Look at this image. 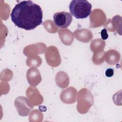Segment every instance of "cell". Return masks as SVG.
<instances>
[{
  "instance_id": "cell-5",
  "label": "cell",
  "mask_w": 122,
  "mask_h": 122,
  "mask_svg": "<svg viewBox=\"0 0 122 122\" xmlns=\"http://www.w3.org/2000/svg\"><path fill=\"white\" fill-rule=\"evenodd\" d=\"M101 37H102V39L103 40H105L106 39H108V34L107 33V31L106 29H103L102 30L101 32Z\"/></svg>"
},
{
  "instance_id": "cell-3",
  "label": "cell",
  "mask_w": 122,
  "mask_h": 122,
  "mask_svg": "<svg viewBox=\"0 0 122 122\" xmlns=\"http://www.w3.org/2000/svg\"><path fill=\"white\" fill-rule=\"evenodd\" d=\"M54 24L60 28H66L71 24L72 20L71 14L65 11L55 13L53 16Z\"/></svg>"
},
{
  "instance_id": "cell-6",
  "label": "cell",
  "mask_w": 122,
  "mask_h": 122,
  "mask_svg": "<svg viewBox=\"0 0 122 122\" xmlns=\"http://www.w3.org/2000/svg\"><path fill=\"white\" fill-rule=\"evenodd\" d=\"M114 74V70L112 68H108L105 71V75L107 77H111Z\"/></svg>"
},
{
  "instance_id": "cell-4",
  "label": "cell",
  "mask_w": 122,
  "mask_h": 122,
  "mask_svg": "<svg viewBox=\"0 0 122 122\" xmlns=\"http://www.w3.org/2000/svg\"><path fill=\"white\" fill-rule=\"evenodd\" d=\"M73 89L74 88L73 87H70L69 88L66 89V90L63 91V92L61 94V98L64 102H66V103H68L69 100V103H72V102H74L75 95L72 96V94L76 93V92H73L76 90H74V91H73L72 92H71L72 91Z\"/></svg>"
},
{
  "instance_id": "cell-2",
  "label": "cell",
  "mask_w": 122,
  "mask_h": 122,
  "mask_svg": "<svg viewBox=\"0 0 122 122\" xmlns=\"http://www.w3.org/2000/svg\"><path fill=\"white\" fill-rule=\"evenodd\" d=\"M92 4L86 0H72L69 6L71 15L78 19L88 17L92 12Z\"/></svg>"
},
{
  "instance_id": "cell-1",
  "label": "cell",
  "mask_w": 122,
  "mask_h": 122,
  "mask_svg": "<svg viewBox=\"0 0 122 122\" xmlns=\"http://www.w3.org/2000/svg\"><path fill=\"white\" fill-rule=\"evenodd\" d=\"M10 17L18 27L30 30L42 23L43 13L39 5L31 0H24L15 6Z\"/></svg>"
}]
</instances>
